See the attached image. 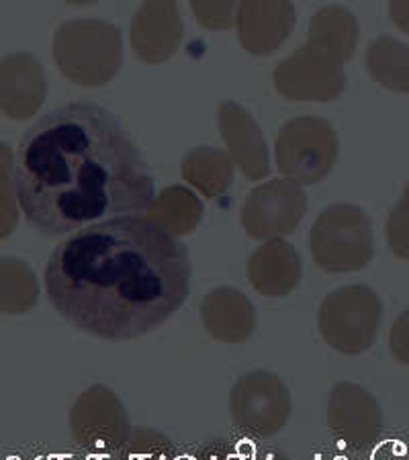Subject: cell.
Masks as SVG:
<instances>
[{
    "label": "cell",
    "mask_w": 409,
    "mask_h": 460,
    "mask_svg": "<svg viewBox=\"0 0 409 460\" xmlns=\"http://www.w3.org/2000/svg\"><path fill=\"white\" fill-rule=\"evenodd\" d=\"M184 243L146 215L80 229L51 252L43 287L74 328L129 342L168 322L191 293Z\"/></svg>",
    "instance_id": "obj_2"
},
{
    "label": "cell",
    "mask_w": 409,
    "mask_h": 460,
    "mask_svg": "<svg viewBox=\"0 0 409 460\" xmlns=\"http://www.w3.org/2000/svg\"><path fill=\"white\" fill-rule=\"evenodd\" d=\"M307 211V197L293 182L272 181L245 197L242 226L256 240L289 235Z\"/></svg>",
    "instance_id": "obj_7"
},
{
    "label": "cell",
    "mask_w": 409,
    "mask_h": 460,
    "mask_svg": "<svg viewBox=\"0 0 409 460\" xmlns=\"http://www.w3.org/2000/svg\"><path fill=\"white\" fill-rule=\"evenodd\" d=\"M387 242L393 254L401 260H409V203L404 199L393 207L387 221Z\"/></svg>",
    "instance_id": "obj_16"
},
{
    "label": "cell",
    "mask_w": 409,
    "mask_h": 460,
    "mask_svg": "<svg viewBox=\"0 0 409 460\" xmlns=\"http://www.w3.org/2000/svg\"><path fill=\"white\" fill-rule=\"evenodd\" d=\"M72 436L88 452H113L128 442L129 424L113 393L94 387L72 407Z\"/></svg>",
    "instance_id": "obj_8"
},
{
    "label": "cell",
    "mask_w": 409,
    "mask_h": 460,
    "mask_svg": "<svg viewBox=\"0 0 409 460\" xmlns=\"http://www.w3.org/2000/svg\"><path fill=\"white\" fill-rule=\"evenodd\" d=\"M11 460H14V458H11Z\"/></svg>",
    "instance_id": "obj_23"
},
{
    "label": "cell",
    "mask_w": 409,
    "mask_h": 460,
    "mask_svg": "<svg viewBox=\"0 0 409 460\" xmlns=\"http://www.w3.org/2000/svg\"><path fill=\"white\" fill-rule=\"evenodd\" d=\"M191 460H240V455H237L236 448L227 447V444L221 442V444H213V447L197 452V455Z\"/></svg>",
    "instance_id": "obj_19"
},
{
    "label": "cell",
    "mask_w": 409,
    "mask_h": 460,
    "mask_svg": "<svg viewBox=\"0 0 409 460\" xmlns=\"http://www.w3.org/2000/svg\"><path fill=\"white\" fill-rule=\"evenodd\" d=\"M229 413L245 436H277L291 418V393L279 376L256 370L237 378L229 393Z\"/></svg>",
    "instance_id": "obj_6"
},
{
    "label": "cell",
    "mask_w": 409,
    "mask_h": 460,
    "mask_svg": "<svg viewBox=\"0 0 409 460\" xmlns=\"http://www.w3.org/2000/svg\"><path fill=\"white\" fill-rule=\"evenodd\" d=\"M311 254L327 272H356L373 260V226L356 205H332L311 227Z\"/></svg>",
    "instance_id": "obj_3"
},
{
    "label": "cell",
    "mask_w": 409,
    "mask_h": 460,
    "mask_svg": "<svg viewBox=\"0 0 409 460\" xmlns=\"http://www.w3.org/2000/svg\"><path fill=\"white\" fill-rule=\"evenodd\" d=\"M383 305L367 285L342 287L325 296L319 307V333L342 354L367 352L375 344L381 325Z\"/></svg>",
    "instance_id": "obj_4"
},
{
    "label": "cell",
    "mask_w": 409,
    "mask_h": 460,
    "mask_svg": "<svg viewBox=\"0 0 409 460\" xmlns=\"http://www.w3.org/2000/svg\"><path fill=\"white\" fill-rule=\"evenodd\" d=\"M14 197L46 237L150 211V164L119 119L94 102H68L37 119L13 160Z\"/></svg>",
    "instance_id": "obj_1"
},
{
    "label": "cell",
    "mask_w": 409,
    "mask_h": 460,
    "mask_svg": "<svg viewBox=\"0 0 409 460\" xmlns=\"http://www.w3.org/2000/svg\"><path fill=\"white\" fill-rule=\"evenodd\" d=\"M160 436L150 438H138V440L129 442V447L121 450L117 460H174L173 450H170L168 442H158Z\"/></svg>",
    "instance_id": "obj_17"
},
{
    "label": "cell",
    "mask_w": 409,
    "mask_h": 460,
    "mask_svg": "<svg viewBox=\"0 0 409 460\" xmlns=\"http://www.w3.org/2000/svg\"><path fill=\"white\" fill-rule=\"evenodd\" d=\"M200 319L215 340L226 344H240L256 328V311L236 288H215L200 303Z\"/></svg>",
    "instance_id": "obj_11"
},
{
    "label": "cell",
    "mask_w": 409,
    "mask_h": 460,
    "mask_svg": "<svg viewBox=\"0 0 409 460\" xmlns=\"http://www.w3.org/2000/svg\"><path fill=\"white\" fill-rule=\"evenodd\" d=\"M367 66L373 80L396 93H409V46L393 37H378L369 49Z\"/></svg>",
    "instance_id": "obj_13"
},
{
    "label": "cell",
    "mask_w": 409,
    "mask_h": 460,
    "mask_svg": "<svg viewBox=\"0 0 409 460\" xmlns=\"http://www.w3.org/2000/svg\"><path fill=\"white\" fill-rule=\"evenodd\" d=\"M389 14L401 31L409 33V3H391Z\"/></svg>",
    "instance_id": "obj_20"
},
{
    "label": "cell",
    "mask_w": 409,
    "mask_h": 460,
    "mask_svg": "<svg viewBox=\"0 0 409 460\" xmlns=\"http://www.w3.org/2000/svg\"><path fill=\"white\" fill-rule=\"evenodd\" d=\"M37 296L40 285L31 269L17 258H0V314H27Z\"/></svg>",
    "instance_id": "obj_14"
},
{
    "label": "cell",
    "mask_w": 409,
    "mask_h": 460,
    "mask_svg": "<svg viewBox=\"0 0 409 460\" xmlns=\"http://www.w3.org/2000/svg\"><path fill=\"white\" fill-rule=\"evenodd\" d=\"M389 348L397 362L409 367V309L405 314H401L396 319V323H393L391 336H389Z\"/></svg>",
    "instance_id": "obj_18"
},
{
    "label": "cell",
    "mask_w": 409,
    "mask_h": 460,
    "mask_svg": "<svg viewBox=\"0 0 409 460\" xmlns=\"http://www.w3.org/2000/svg\"><path fill=\"white\" fill-rule=\"evenodd\" d=\"M250 285L264 296H285L299 285L301 260L293 246L274 240L250 256Z\"/></svg>",
    "instance_id": "obj_12"
},
{
    "label": "cell",
    "mask_w": 409,
    "mask_h": 460,
    "mask_svg": "<svg viewBox=\"0 0 409 460\" xmlns=\"http://www.w3.org/2000/svg\"><path fill=\"white\" fill-rule=\"evenodd\" d=\"M256 460H289L285 455H280V452H264V455H260Z\"/></svg>",
    "instance_id": "obj_21"
},
{
    "label": "cell",
    "mask_w": 409,
    "mask_h": 460,
    "mask_svg": "<svg viewBox=\"0 0 409 460\" xmlns=\"http://www.w3.org/2000/svg\"><path fill=\"white\" fill-rule=\"evenodd\" d=\"M327 426L344 447L364 450L381 434L383 415L369 391L352 383H340L327 402Z\"/></svg>",
    "instance_id": "obj_9"
},
{
    "label": "cell",
    "mask_w": 409,
    "mask_h": 460,
    "mask_svg": "<svg viewBox=\"0 0 409 460\" xmlns=\"http://www.w3.org/2000/svg\"><path fill=\"white\" fill-rule=\"evenodd\" d=\"M338 160V136L324 119L301 117L282 125L277 164L293 184H316Z\"/></svg>",
    "instance_id": "obj_5"
},
{
    "label": "cell",
    "mask_w": 409,
    "mask_h": 460,
    "mask_svg": "<svg viewBox=\"0 0 409 460\" xmlns=\"http://www.w3.org/2000/svg\"><path fill=\"white\" fill-rule=\"evenodd\" d=\"M17 226V197L13 184V154L0 142V240L9 237Z\"/></svg>",
    "instance_id": "obj_15"
},
{
    "label": "cell",
    "mask_w": 409,
    "mask_h": 460,
    "mask_svg": "<svg viewBox=\"0 0 409 460\" xmlns=\"http://www.w3.org/2000/svg\"><path fill=\"white\" fill-rule=\"evenodd\" d=\"M404 201H407V203H409V184H407V189H405V195H404Z\"/></svg>",
    "instance_id": "obj_22"
},
{
    "label": "cell",
    "mask_w": 409,
    "mask_h": 460,
    "mask_svg": "<svg viewBox=\"0 0 409 460\" xmlns=\"http://www.w3.org/2000/svg\"><path fill=\"white\" fill-rule=\"evenodd\" d=\"M46 99V76L29 54L0 59V111L4 117L23 121L33 117Z\"/></svg>",
    "instance_id": "obj_10"
}]
</instances>
